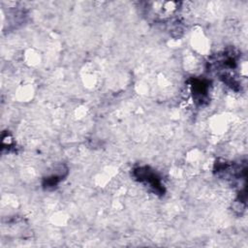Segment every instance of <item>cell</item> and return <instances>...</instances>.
Masks as SVG:
<instances>
[{
	"instance_id": "cell-1",
	"label": "cell",
	"mask_w": 248,
	"mask_h": 248,
	"mask_svg": "<svg viewBox=\"0 0 248 248\" xmlns=\"http://www.w3.org/2000/svg\"><path fill=\"white\" fill-rule=\"evenodd\" d=\"M133 174L136 179L144 184L150 190H152L157 195H164L165 188L162 183L161 177L156 173V171L149 167H138L134 169Z\"/></svg>"
},
{
	"instance_id": "cell-2",
	"label": "cell",
	"mask_w": 248,
	"mask_h": 248,
	"mask_svg": "<svg viewBox=\"0 0 248 248\" xmlns=\"http://www.w3.org/2000/svg\"><path fill=\"white\" fill-rule=\"evenodd\" d=\"M207 85H208L207 81L203 79H194L192 83V91H193L194 98L196 101H199L201 104H202L207 97V92H208Z\"/></svg>"
}]
</instances>
